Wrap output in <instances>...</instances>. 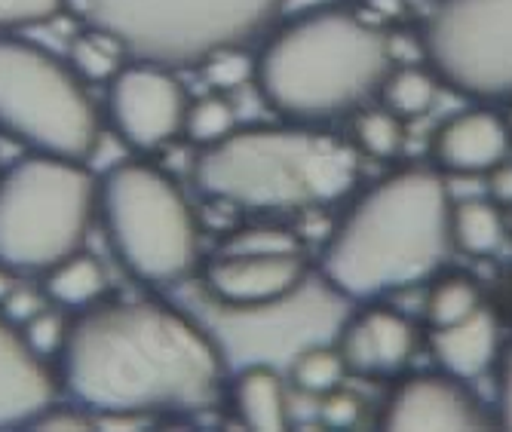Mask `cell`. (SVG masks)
I'll list each match as a JSON object with an SVG mask.
<instances>
[{
	"mask_svg": "<svg viewBox=\"0 0 512 432\" xmlns=\"http://www.w3.org/2000/svg\"><path fill=\"white\" fill-rule=\"evenodd\" d=\"M0 132L34 154L86 160L102 114L68 62L37 43L0 37Z\"/></svg>",
	"mask_w": 512,
	"mask_h": 432,
	"instance_id": "8",
	"label": "cell"
},
{
	"mask_svg": "<svg viewBox=\"0 0 512 432\" xmlns=\"http://www.w3.org/2000/svg\"><path fill=\"white\" fill-rule=\"evenodd\" d=\"M424 53L442 86L470 99H512V0H436Z\"/></svg>",
	"mask_w": 512,
	"mask_h": 432,
	"instance_id": "9",
	"label": "cell"
},
{
	"mask_svg": "<svg viewBox=\"0 0 512 432\" xmlns=\"http://www.w3.org/2000/svg\"><path fill=\"white\" fill-rule=\"evenodd\" d=\"M347 368L338 347H310L292 362V383L304 396H325L341 387Z\"/></svg>",
	"mask_w": 512,
	"mask_h": 432,
	"instance_id": "24",
	"label": "cell"
},
{
	"mask_svg": "<svg viewBox=\"0 0 512 432\" xmlns=\"http://www.w3.org/2000/svg\"><path fill=\"white\" fill-rule=\"evenodd\" d=\"M43 298L59 310L80 313L105 298L108 273L96 255L77 249L74 255L56 261L50 270H43Z\"/></svg>",
	"mask_w": 512,
	"mask_h": 432,
	"instance_id": "18",
	"label": "cell"
},
{
	"mask_svg": "<svg viewBox=\"0 0 512 432\" xmlns=\"http://www.w3.org/2000/svg\"><path fill=\"white\" fill-rule=\"evenodd\" d=\"M451 200L430 169H402L350 206L322 249L319 267L335 292L378 298L427 279L451 246Z\"/></svg>",
	"mask_w": 512,
	"mask_h": 432,
	"instance_id": "2",
	"label": "cell"
},
{
	"mask_svg": "<svg viewBox=\"0 0 512 432\" xmlns=\"http://www.w3.org/2000/svg\"><path fill=\"white\" fill-rule=\"evenodd\" d=\"M451 243L467 255H494L506 236L500 206L494 200H467L451 206Z\"/></svg>",
	"mask_w": 512,
	"mask_h": 432,
	"instance_id": "19",
	"label": "cell"
},
{
	"mask_svg": "<svg viewBox=\"0 0 512 432\" xmlns=\"http://www.w3.org/2000/svg\"><path fill=\"white\" fill-rule=\"evenodd\" d=\"M65 0H0V31L31 28L59 16Z\"/></svg>",
	"mask_w": 512,
	"mask_h": 432,
	"instance_id": "28",
	"label": "cell"
},
{
	"mask_svg": "<svg viewBox=\"0 0 512 432\" xmlns=\"http://www.w3.org/2000/svg\"><path fill=\"white\" fill-rule=\"evenodd\" d=\"M482 408L451 374H411L399 380L381 414L384 429H479Z\"/></svg>",
	"mask_w": 512,
	"mask_h": 432,
	"instance_id": "13",
	"label": "cell"
},
{
	"mask_svg": "<svg viewBox=\"0 0 512 432\" xmlns=\"http://www.w3.org/2000/svg\"><path fill=\"white\" fill-rule=\"evenodd\" d=\"M316 414L322 417V423H325V426L347 429V426H353V423L359 420V402H356L350 393H344V390L338 387V390H332V393L319 396V408H316Z\"/></svg>",
	"mask_w": 512,
	"mask_h": 432,
	"instance_id": "29",
	"label": "cell"
},
{
	"mask_svg": "<svg viewBox=\"0 0 512 432\" xmlns=\"http://www.w3.org/2000/svg\"><path fill=\"white\" fill-rule=\"evenodd\" d=\"M338 353L344 359V368L353 374L396 371L414 353V328L396 310H365L341 331Z\"/></svg>",
	"mask_w": 512,
	"mask_h": 432,
	"instance_id": "15",
	"label": "cell"
},
{
	"mask_svg": "<svg viewBox=\"0 0 512 432\" xmlns=\"http://www.w3.org/2000/svg\"><path fill=\"white\" fill-rule=\"evenodd\" d=\"M485 175H488V194H491V200L497 206H512V163L500 160Z\"/></svg>",
	"mask_w": 512,
	"mask_h": 432,
	"instance_id": "31",
	"label": "cell"
},
{
	"mask_svg": "<svg viewBox=\"0 0 512 432\" xmlns=\"http://www.w3.org/2000/svg\"><path fill=\"white\" fill-rule=\"evenodd\" d=\"M286 0H77L86 25L111 34L129 59L191 68L264 31Z\"/></svg>",
	"mask_w": 512,
	"mask_h": 432,
	"instance_id": "5",
	"label": "cell"
},
{
	"mask_svg": "<svg viewBox=\"0 0 512 432\" xmlns=\"http://www.w3.org/2000/svg\"><path fill=\"white\" fill-rule=\"evenodd\" d=\"M237 129V111L221 92L200 95L197 102L188 105V117H184V135H188L197 148H209V144L221 141Z\"/></svg>",
	"mask_w": 512,
	"mask_h": 432,
	"instance_id": "25",
	"label": "cell"
},
{
	"mask_svg": "<svg viewBox=\"0 0 512 432\" xmlns=\"http://www.w3.org/2000/svg\"><path fill=\"white\" fill-rule=\"evenodd\" d=\"M209 71L215 86H237L246 77V62L237 59V50H224L209 59Z\"/></svg>",
	"mask_w": 512,
	"mask_h": 432,
	"instance_id": "30",
	"label": "cell"
},
{
	"mask_svg": "<svg viewBox=\"0 0 512 432\" xmlns=\"http://www.w3.org/2000/svg\"><path fill=\"white\" fill-rule=\"evenodd\" d=\"M59 387L105 417L191 414L224 380L209 331L160 301H96L68 322L56 359Z\"/></svg>",
	"mask_w": 512,
	"mask_h": 432,
	"instance_id": "1",
	"label": "cell"
},
{
	"mask_svg": "<svg viewBox=\"0 0 512 432\" xmlns=\"http://www.w3.org/2000/svg\"><path fill=\"white\" fill-rule=\"evenodd\" d=\"M126 59L129 56L123 46L111 34L92 28V25H86V31L71 40V50H68V65L86 86L111 83L120 74V68L126 65Z\"/></svg>",
	"mask_w": 512,
	"mask_h": 432,
	"instance_id": "20",
	"label": "cell"
},
{
	"mask_svg": "<svg viewBox=\"0 0 512 432\" xmlns=\"http://www.w3.org/2000/svg\"><path fill=\"white\" fill-rule=\"evenodd\" d=\"M188 92L172 68L135 62L123 65L108 83V120L117 135L138 154H154L169 141L184 135L188 117Z\"/></svg>",
	"mask_w": 512,
	"mask_h": 432,
	"instance_id": "10",
	"label": "cell"
},
{
	"mask_svg": "<svg viewBox=\"0 0 512 432\" xmlns=\"http://www.w3.org/2000/svg\"><path fill=\"white\" fill-rule=\"evenodd\" d=\"M430 350L445 374L457 380H473L491 368L500 350L497 316L485 307L470 313L454 325H442L433 331Z\"/></svg>",
	"mask_w": 512,
	"mask_h": 432,
	"instance_id": "16",
	"label": "cell"
},
{
	"mask_svg": "<svg viewBox=\"0 0 512 432\" xmlns=\"http://www.w3.org/2000/svg\"><path fill=\"white\" fill-rule=\"evenodd\" d=\"M439 77L424 68H390V74L381 83L384 108L393 111L402 120L424 117L436 105Z\"/></svg>",
	"mask_w": 512,
	"mask_h": 432,
	"instance_id": "21",
	"label": "cell"
},
{
	"mask_svg": "<svg viewBox=\"0 0 512 432\" xmlns=\"http://www.w3.org/2000/svg\"><path fill=\"white\" fill-rule=\"evenodd\" d=\"M59 374L37 356L22 328L0 313V429L40 423L56 408Z\"/></svg>",
	"mask_w": 512,
	"mask_h": 432,
	"instance_id": "12",
	"label": "cell"
},
{
	"mask_svg": "<svg viewBox=\"0 0 512 432\" xmlns=\"http://www.w3.org/2000/svg\"><path fill=\"white\" fill-rule=\"evenodd\" d=\"M500 405V423L506 426V429H512V350L503 356V362H500V399H497Z\"/></svg>",
	"mask_w": 512,
	"mask_h": 432,
	"instance_id": "32",
	"label": "cell"
},
{
	"mask_svg": "<svg viewBox=\"0 0 512 432\" xmlns=\"http://www.w3.org/2000/svg\"><path fill=\"white\" fill-rule=\"evenodd\" d=\"M479 307H482L479 285L463 273L442 276L427 295V316H430L433 328L454 325L460 319H467L470 313H476Z\"/></svg>",
	"mask_w": 512,
	"mask_h": 432,
	"instance_id": "22",
	"label": "cell"
},
{
	"mask_svg": "<svg viewBox=\"0 0 512 432\" xmlns=\"http://www.w3.org/2000/svg\"><path fill=\"white\" fill-rule=\"evenodd\" d=\"M402 117H396L387 108H362L353 120V141L356 148L368 157L390 160L402 151L405 129Z\"/></svg>",
	"mask_w": 512,
	"mask_h": 432,
	"instance_id": "23",
	"label": "cell"
},
{
	"mask_svg": "<svg viewBox=\"0 0 512 432\" xmlns=\"http://www.w3.org/2000/svg\"><path fill=\"white\" fill-rule=\"evenodd\" d=\"M307 276L301 252L283 255H221L215 252L203 267V282L215 301L230 307H267L298 292Z\"/></svg>",
	"mask_w": 512,
	"mask_h": 432,
	"instance_id": "11",
	"label": "cell"
},
{
	"mask_svg": "<svg viewBox=\"0 0 512 432\" xmlns=\"http://www.w3.org/2000/svg\"><path fill=\"white\" fill-rule=\"evenodd\" d=\"M215 252H221V255H283V252H301V243L289 227L246 224V227L224 233Z\"/></svg>",
	"mask_w": 512,
	"mask_h": 432,
	"instance_id": "26",
	"label": "cell"
},
{
	"mask_svg": "<svg viewBox=\"0 0 512 432\" xmlns=\"http://www.w3.org/2000/svg\"><path fill=\"white\" fill-rule=\"evenodd\" d=\"M68 322L59 307H40L31 319H25L19 328L25 334L28 347L43 356V359H59L62 347H65V338H68Z\"/></svg>",
	"mask_w": 512,
	"mask_h": 432,
	"instance_id": "27",
	"label": "cell"
},
{
	"mask_svg": "<svg viewBox=\"0 0 512 432\" xmlns=\"http://www.w3.org/2000/svg\"><path fill=\"white\" fill-rule=\"evenodd\" d=\"M390 68L393 53L381 28L344 7H322L273 31L252 74L279 117L316 126L359 111Z\"/></svg>",
	"mask_w": 512,
	"mask_h": 432,
	"instance_id": "3",
	"label": "cell"
},
{
	"mask_svg": "<svg viewBox=\"0 0 512 432\" xmlns=\"http://www.w3.org/2000/svg\"><path fill=\"white\" fill-rule=\"evenodd\" d=\"M356 148L307 123L246 126L200 148L194 184L209 200L252 212H298L341 200L356 184Z\"/></svg>",
	"mask_w": 512,
	"mask_h": 432,
	"instance_id": "4",
	"label": "cell"
},
{
	"mask_svg": "<svg viewBox=\"0 0 512 432\" xmlns=\"http://www.w3.org/2000/svg\"><path fill=\"white\" fill-rule=\"evenodd\" d=\"M506 126H509V141H512V111H509V117H506Z\"/></svg>",
	"mask_w": 512,
	"mask_h": 432,
	"instance_id": "33",
	"label": "cell"
},
{
	"mask_svg": "<svg viewBox=\"0 0 512 432\" xmlns=\"http://www.w3.org/2000/svg\"><path fill=\"white\" fill-rule=\"evenodd\" d=\"M509 148V126L491 111L454 114L433 135V160L454 175H485L506 160Z\"/></svg>",
	"mask_w": 512,
	"mask_h": 432,
	"instance_id": "14",
	"label": "cell"
},
{
	"mask_svg": "<svg viewBox=\"0 0 512 432\" xmlns=\"http://www.w3.org/2000/svg\"><path fill=\"white\" fill-rule=\"evenodd\" d=\"M99 215L120 264L148 285H172L200 261V224L184 190L154 163H117L99 181Z\"/></svg>",
	"mask_w": 512,
	"mask_h": 432,
	"instance_id": "7",
	"label": "cell"
},
{
	"mask_svg": "<svg viewBox=\"0 0 512 432\" xmlns=\"http://www.w3.org/2000/svg\"><path fill=\"white\" fill-rule=\"evenodd\" d=\"M99 178L83 160L31 154L0 175V267L43 273L83 249Z\"/></svg>",
	"mask_w": 512,
	"mask_h": 432,
	"instance_id": "6",
	"label": "cell"
},
{
	"mask_svg": "<svg viewBox=\"0 0 512 432\" xmlns=\"http://www.w3.org/2000/svg\"><path fill=\"white\" fill-rule=\"evenodd\" d=\"M230 402L249 429L283 432L289 426V396L286 383L267 365H249L237 374L230 387Z\"/></svg>",
	"mask_w": 512,
	"mask_h": 432,
	"instance_id": "17",
	"label": "cell"
}]
</instances>
